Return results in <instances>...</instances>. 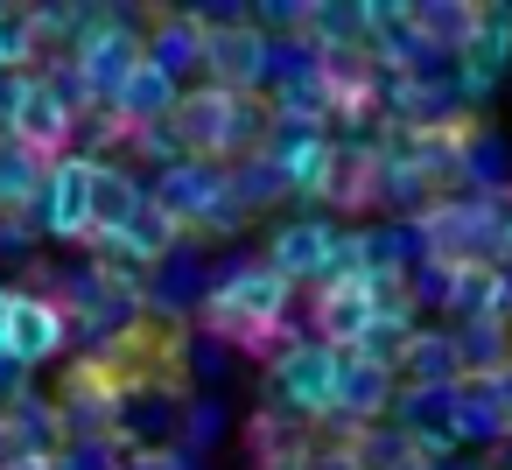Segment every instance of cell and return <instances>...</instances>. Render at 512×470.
Masks as SVG:
<instances>
[{"mask_svg":"<svg viewBox=\"0 0 512 470\" xmlns=\"http://www.w3.org/2000/svg\"><path fill=\"white\" fill-rule=\"evenodd\" d=\"M148 204L162 218H176L183 232H232V225H246L232 211V190H225V169L218 162H176V169H162L148 183Z\"/></svg>","mask_w":512,"mask_h":470,"instance_id":"cell-1","label":"cell"},{"mask_svg":"<svg viewBox=\"0 0 512 470\" xmlns=\"http://www.w3.org/2000/svg\"><path fill=\"white\" fill-rule=\"evenodd\" d=\"M267 71H274V36H260L253 15H239V22H204L197 85H218V92L246 99V92H267Z\"/></svg>","mask_w":512,"mask_h":470,"instance_id":"cell-2","label":"cell"},{"mask_svg":"<svg viewBox=\"0 0 512 470\" xmlns=\"http://www.w3.org/2000/svg\"><path fill=\"white\" fill-rule=\"evenodd\" d=\"M92 183H99V162L85 155H57L50 176H43V197H36V232L50 239H85L92 246Z\"/></svg>","mask_w":512,"mask_h":470,"instance_id":"cell-3","label":"cell"},{"mask_svg":"<svg viewBox=\"0 0 512 470\" xmlns=\"http://www.w3.org/2000/svg\"><path fill=\"white\" fill-rule=\"evenodd\" d=\"M78 64V78H85V92H92V106H106L120 85H127V71H141L148 64V36H141V15H113L106 8V29L71 57Z\"/></svg>","mask_w":512,"mask_h":470,"instance_id":"cell-4","label":"cell"},{"mask_svg":"<svg viewBox=\"0 0 512 470\" xmlns=\"http://www.w3.org/2000/svg\"><path fill=\"white\" fill-rule=\"evenodd\" d=\"M393 372L386 365H372L365 351H330V414L337 421H351V428H372V421H386L393 414Z\"/></svg>","mask_w":512,"mask_h":470,"instance_id":"cell-5","label":"cell"},{"mask_svg":"<svg viewBox=\"0 0 512 470\" xmlns=\"http://www.w3.org/2000/svg\"><path fill=\"white\" fill-rule=\"evenodd\" d=\"M8 141H22V148H29V155H43V162H57V155L71 148V113H64V99L43 85V71H22V78H15Z\"/></svg>","mask_w":512,"mask_h":470,"instance_id":"cell-6","label":"cell"},{"mask_svg":"<svg viewBox=\"0 0 512 470\" xmlns=\"http://www.w3.org/2000/svg\"><path fill=\"white\" fill-rule=\"evenodd\" d=\"M330 134L323 127H302V120H274V134H267V148H260V162L281 176V190L288 197H316L323 190V176H330Z\"/></svg>","mask_w":512,"mask_h":470,"instance_id":"cell-7","label":"cell"},{"mask_svg":"<svg viewBox=\"0 0 512 470\" xmlns=\"http://www.w3.org/2000/svg\"><path fill=\"white\" fill-rule=\"evenodd\" d=\"M512 71V8H477V36L456 50V78L449 92L456 99H491V85Z\"/></svg>","mask_w":512,"mask_h":470,"instance_id":"cell-8","label":"cell"},{"mask_svg":"<svg viewBox=\"0 0 512 470\" xmlns=\"http://www.w3.org/2000/svg\"><path fill=\"white\" fill-rule=\"evenodd\" d=\"M274 407H288V414H302V421H323V414H330V344L295 337V344L274 358Z\"/></svg>","mask_w":512,"mask_h":470,"instance_id":"cell-9","label":"cell"},{"mask_svg":"<svg viewBox=\"0 0 512 470\" xmlns=\"http://www.w3.org/2000/svg\"><path fill=\"white\" fill-rule=\"evenodd\" d=\"M176 134H183V155L190 162H218L225 169V127H232V92H218V85H190L183 99H176Z\"/></svg>","mask_w":512,"mask_h":470,"instance_id":"cell-10","label":"cell"},{"mask_svg":"<svg viewBox=\"0 0 512 470\" xmlns=\"http://www.w3.org/2000/svg\"><path fill=\"white\" fill-rule=\"evenodd\" d=\"M330 232L337 225H323V218H288V225H274V239H267V267L288 281V288H323V267H330Z\"/></svg>","mask_w":512,"mask_h":470,"instance_id":"cell-11","label":"cell"},{"mask_svg":"<svg viewBox=\"0 0 512 470\" xmlns=\"http://www.w3.org/2000/svg\"><path fill=\"white\" fill-rule=\"evenodd\" d=\"M309 323H316V344H330V351H358L365 330H372L379 316H372L365 281H323L316 302H309Z\"/></svg>","mask_w":512,"mask_h":470,"instance_id":"cell-12","label":"cell"},{"mask_svg":"<svg viewBox=\"0 0 512 470\" xmlns=\"http://www.w3.org/2000/svg\"><path fill=\"white\" fill-rule=\"evenodd\" d=\"M8 456H64V421H57V400L43 393H22L0 407V463Z\"/></svg>","mask_w":512,"mask_h":470,"instance_id":"cell-13","label":"cell"},{"mask_svg":"<svg viewBox=\"0 0 512 470\" xmlns=\"http://www.w3.org/2000/svg\"><path fill=\"white\" fill-rule=\"evenodd\" d=\"M64 337H71V316H64V302H50V295H15V330H8V358L29 372V365H50L57 351H64Z\"/></svg>","mask_w":512,"mask_h":470,"instance_id":"cell-14","label":"cell"},{"mask_svg":"<svg viewBox=\"0 0 512 470\" xmlns=\"http://www.w3.org/2000/svg\"><path fill=\"white\" fill-rule=\"evenodd\" d=\"M463 379V358H456V337L449 330H414L400 365H393V386L400 393H449Z\"/></svg>","mask_w":512,"mask_h":470,"instance_id":"cell-15","label":"cell"},{"mask_svg":"<svg viewBox=\"0 0 512 470\" xmlns=\"http://www.w3.org/2000/svg\"><path fill=\"white\" fill-rule=\"evenodd\" d=\"M148 64L169 71L176 85L197 78V64H204V15L197 8H162L155 15V36H148Z\"/></svg>","mask_w":512,"mask_h":470,"instance_id":"cell-16","label":"cell"},{"mask_svg":"<svg viewBox=\"0 0 512 470\" xmlns=\"http://www.w3.org/2000/svg\"><path fill=\"white\" fill-rule=\"evenodd\" d=\"M176 99H183V85H176L169 71L141 64V71H127V85H120L99 113H113V120L134 134V127H148V120H169V113H176Z\"/></svg>","mask_w":512,"mask_h":470,"instance_id":"cell-17","label":"cell"},{"mask_svg":"<svg viewBox=\"0 0 512 470\" xmlns=\"http://www.w3.org/2000/svg\"><path fill=\"white\" fill-rule=\"evenodd\" d=\"M414 36H421L428 57H456L477 36V8H470V0H421V8H414Z\"/></svg>","mask_w":512,"mask_h":470,"instance_id":"cell-18","label":"cell"},{"mask_svg":"<svg viewBox=\"0 0 512 470\" xmlns=\"http://www.w3.org/2000/svg\"><path fill=\"white\" fill-rule=\"evenodd\" d=\"M148 204V183H134L127 169H113V162H99V183H92V239H106V232H127V218Z\"/></svg>","mask_w":512,"mask_h":470,"instance_id":"cell-19","label":"cell"},{"mask_svg":"<svg viewBox=\"0 0 512 470\" xmlns=\"http://www.w3.org/2000/svg\"><path fill=\"white\" fill-rule=\"evenodd\" d=\"M246 449H253V463L267 470V463L309 456V428H302V414H288V407H260V414L246 421Z\"/></svg>","mask_w":512,"mask_h":470,"instance_id":"cell-20","label":"cell"},{"mask_svg":"<svg viewBox=\"0 0 512 470\" xmlns=\"http://www.w3.org/2000/svg\"><path fill=\"white\" fill-rule=\"evenodd\" d=\"M43 176H50V162H43V155H29L22 141L0 134V211H36Z\"/></svg>","mask_w":512,"mask_h":470,"instance_id":"cell-21","label":"cell"},{"mask_svg":"<svg viewBox=\"0 0 512 470\" xmlns=\"http://www.w3.org/2000/svg\"><path fill=\"white\" fill-rule=\"evenodd\" d=\"M43 64V36H36V8L29 0H0V78L36 71Z\"/></svg>","mask_w":512,"mask_h":470,"instance_id":"cell-22","label":"cell"},{"mask_svg":"<svg viewBox=\"0 0 512 470\" xmlns=\"http://www.w3.org/2000/svg\"><path fill=\"white\" fill-rule=\"evenodd\" d=\"M435 281H442V309H449L456 323H484V316H491V281H498V267H435Z\"/></svg>","mask_w":512,"mask_h":470,"instance_id":"cell-23","label":"cell"},{"mask_svg":"<svg viewBox=\"0 0 512 470\" xmlns=\"http://www.w3.org/2000/svg\"><path fill=\"white\" fill-rule=\"evenodd\" d=\"M449 337H456V358H463V379H484V372H498V365H512V330H498V323H456Z\"/></svg>","mask_w":512,"mask_h":470,"instance_id":"cell-24","label":"cell"},{"mask_svg":"<svg viewBox=\"0 0 512 470\" xmlns=\"http://www.w3.org/2000/svg\"><path fill=\"white\" fill-rule=\"evenodd\" d=\"M344 456H351L358 470H407V463H421V456H414V442H407L400 428H386V421L358 428V435L344 442Z\"/></svg>","mask_w":512,"mask_h":470,"instance_id":"cell-25","label":"cell"},{"mask_svg":"<svg viewBox=\"0 0 512 470\" xmlns=\"http://www.w3.org/2000/svg\"><path fill=\"white\" fill-rule=\"evenodd\" d=\"M225 190H232V211H239V218H253V211H267V204L288 197L281 176H274L260 155H253V162H232V169H225Z\"/></svg>","mask_w":512,"mask_h":470,"instance_id":"cell-26","label":"cell"},{"mask_svg":"<svg viewBox=\"0 0 512 470\" xmlns=\"http://www.w3.org/2000/svg\"><path fill=\"white\" fill-rule=\"evenodd\" d=\"M127 141H134V155H148V162H162V169L190 162V155H183V134H176V120H148V127H134Z\"/></svg>","mask_w":512,"mask_h":470,"instance_id":"cell-27","label":"cell"},{"mask_svg":"<svg viewBox=\"0 0 512 470\" xmlns=\"http://www.w3.org/2000/svg\"><path fill=\"white\" fill-rule=\"evenodd\" d=\"M323 281H365V225L330 232V267H323Z\"/></svg>","mask_w":512,"mask_h":470,"instance_id":"cell-28","label":"cell"},{"mask_svg":"<svg viewBox=\"0 0 512 470\" xmlns=\"http://www.w3.org/2000/svg\"><path fill=\"white\" fill-rule=\"evenodd\" d=\"M120 470H190L176 449H148V442H134L127 456H120Z\"/></svg>","mask_w":512,"mask_h":470,"instance_id":"cell-29","label":"cell"},{"mask_svg":"<svg viewBox=\"0 0 512 470\" xmlns=\"http://www.w3.org/2000/svg\"><path fill=\"white\" fill-rule=\"evenodd\" d=\"M484 323L512 330V267H498V281H491V316H484Z\"/></svg>","mask_w":512,"mask_h":470,"instance_id":"cell-30","label":"cell"},{"mask_svg":"<svg viewBox=\"0 0 512 470\" xmlns=\"http://www.w3.org/2000/svg\"><path fill=\"white\" fill-rule=\"evenodd\" d=\"M8 330H15V288H0V358H8Z\"/></svg>","mask_w":512,"mask_h":470,"instance_id":"cell-31","label":"cell"},{"mask_svg":"<svg viewBox=\"0 0 512 470\" xmlns=\"http://www.w3.org/2000/svg\"><path fill=\"white\" fill-rule=\"evenodd\" d=\"M0 470H64V456H8Z\"/></svg>","mask_w":512,"mask_h":470,"instance_id":"cell-32","label":"cell"},{"mask_svg":"<svg viewBox=\"0 0 512 470\" xmlns=\"http://www.w3.org/2000/svg\"><path fill=\"white\" fill-rule=\"evenodd\" d=\"M197 442H218V407H197Z\"/></svg>","mask_w":512,"mask_h":470,"instance_id":"cell-33","label":"cell"},{"mask_svg":"<svg viewBox=\"0 0 512 470\" xmlns=\"http://www.w3.org/2000/svg\"><path fill=\"white\" fill-rule=\"evenodd\" d=\"M498 260H512V225H505V239H498Z\"/></svg>","mask_w":512,"mask_h":470,"instance_id":"cell-34","label":"cell"}]
</instances>
